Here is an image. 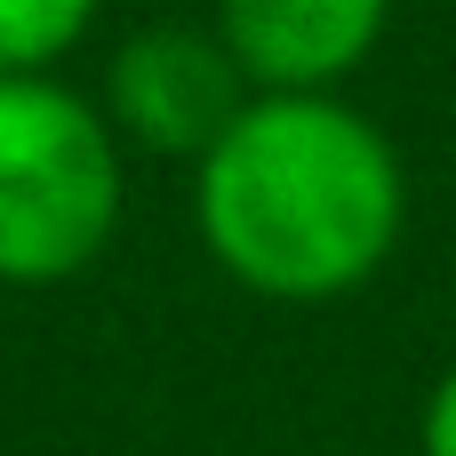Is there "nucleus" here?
Listing matches in <instances>:
<instances>
[{
    "label": "nucleus",
    "instance_id": "4",
    "mask_svg": "<svg viewBox=\"0 0 456 456\" xmlns=\"http://www.w3.org/2000/svg\"><path fill=\"white\" fill-rule=\"evenodd\" d=\"M393 24V0H216V40L256 96L345 88Z\"/></svg>",
    "mask_w": 456,
    "mask_h": 456
},
{
    "label": "nucleus",
    "instance_id": "5",
    "mask_svg": "<svg viewBox=\"0 0 456 456\" xmlns=\"http://www.w3.org/2000/svg\"><path fill=\"white\" fill-rule=\"evenodd\" d=\"M104 0H0V72H56Z\"/></svg>",
    "mask_w": 456,
    "mask_h": 456
},
{
    "label": "nucleus",
    "instance_id": "2",
    "mask_svg": "<svg viewBox=\"0 0 456 456\" xmlns=\"http://www.w3.org/2000/svg\"><path fill=\"white\" fill-rule=\"evenodd\" d=\"M128 208V144L56 72H0V289L80 281Z\"/></svg>",
    "mask_w": 456,
    "mask_h": 456
},
{
    "label": "nucleus",
    "instance_id": "1",
    "mask_svg": "<svg viewBox=\"0 0 456 456\" xmlns=\"http://www.w3.org/2000/svg\"><path fill=\"white\" fill-rule=\"evenodd\" d=\"M192 216L224 281L273 305H337L369 289L409 224L393 136L329 96H248L192 160Z\"/></svg>",
    "mask_w": 456,
    "mask_h": 456
},
{
    "label": "nucleus",
    "instance_id": "3",
    "mask_svg": "<svg viewBox=\"0 0 456 456\" xmlns=\"http://www.w3.org/2000/svg\"><path fill=\"white\" fill-rule=\"evenodd\" d=\"M248 72L232 64V48L216 40V24H136L112 56H104V88L96 112L112 120V136L128 152L152 160H200L248 104Z\"/></svg>",
    "mask_w": 456,
    "mask_h": 456
},
{
    "label": "nucleus",
    "instance_id": "6",
    "mask_svg": "<svg viewBox=\"0 0 456 456\" xmlns=\"http://www.w3.org/2000/svg\"><path fill=\"white\" fill-rule=\"evenodd\" d=\"M417 456H456V369L433 385V401L417 417Z\"/></svg>",
    "mask_w": 456,
    "mask_h": 456
}]
</instances>
